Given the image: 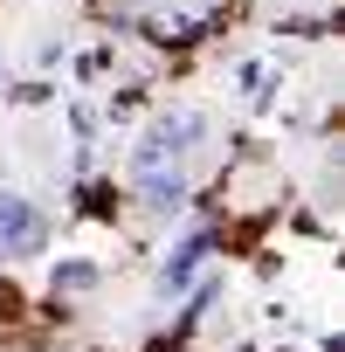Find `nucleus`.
<instances>
[{
  "instance_id": "nucleus-1",
  "label": "nucleus",
  "mask_w": 345,
  "mask_h": 352,
  "mask_svg": "<svg viewBox=\"0 0 345 352\" xmlns=\"http://www.w3.org/2000/svg\"><path fill=\"white\" fill-rule=\"evenodd\" d=\"M35 242H42V221L21 201H0V249H35Z\"/></svg>"
}]
</instances>
